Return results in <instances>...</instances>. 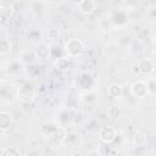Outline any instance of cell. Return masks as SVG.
<instances>
[{
    "mask_svg": "<svg viewBox=\"0 0 156 156\" xmlns=\"http://www.w3.org/2000/svg\"><path fill=\"white\" fill-rule=\"evenodd\" d=\"M67 128L58 123L57 121H49L41 124L40 135L51 147L62 146L67 135Z\"/></svg>",
    "mask_w": 156,
    "mask_h": 156,
    "instance_id": "6da1fadb",
    "label": "cell"
},
{
    "mask_svg": "<svg viewBox=\"0 0 156 156\" xmlns=\"http://www.w3.org/2000/svg\"><path fill=\"white\" fill-rule=\"evenodd\" d=\"M35 88H34V84L29 80H23L20 85H18V94H17V98L23 104H29L34 100L35 98Z\"/></svg>",
    "mask_w": 156,
    "mask_h": 156,
    "instance_id": "7a4b0ae2",
    "label": "cell"
},
{
    "mask_svg": "<svg viewBox=\"0 0 156 156\" xmlns=\"http://www.w3.org/2000/svg\"><path fill=\"white\" fill-rule=\"evenodd\" d=\"M133 72L143 77H150L155 72V63L149 57L140 58L133 65Z\"/></svg>",
    "mask_w": 156,
    "mask_h": 156,
    "instance_id": "3957f363",
    "label": "cell"
},
{
    "mask_svg": "<svg viewBox=\"0 0 156 156\" xmlns=\"http://www.w3.org/2000/svg\"><path fill=\"white\" fill-rule=\"evenodd\" d=\"M84 51V43L78 38L68 39L63 45V52L68 57H77Z\"/></svg>",
    "mask_w": 156,
    "mask_h": 156,
    "instance_id": "277c9868",
    "label": "cell"
},
{
    "mask_svg": "<svg viewBox=\"0 0 156 156\" xmlns=\"http://www.w3.org/2000/svg\"><path fill=\"white\" fill-rule=\"evenodd\" d=\"M16 129V122L12 117V115L7 111L0 112V134L1 136H6L9 133L11 134Z\"/></svg>",
    "mask_w": 156,
    "mask_h": 156,
    "instance_id": "5b68a950",
    "label": "cell"
},
{
    "mask_svg": "<svg viewBox=\"0 0 156 156\" xmlns=\"http://www.w3.org/2000/svg\"><path fill=\"white\" fill-rule=\"evenodd\" d=\"M130 93L136 99H144V98H146L150 94V89H149L147 82L146 80H143V79L134 80L132 83V85H130Z\"/></svg>",
    "mask_w": 156,
    "mask_h": 156,
    "instance_id": "8992f818",
    "label": "cell"
},
{
    "mask_svg": "<svg viewBox=\"0 0 156 156\" xmlns=\"http://www.w3.org/2000/svg\"><path fill=\"white\" fill-rule=\"evenodd\" d=\"M18 94V87L10 84V83H1V88H0V96H1V102H11L15 98H17Z\"/></svg>",
    "mask_w": 156,
    "mask_h": 156,
    "instance_id": "52a82bcc",
    "label": "cell"
},
{
    "mask_svg": "<svg viewBox=\"0 0 156 156\" xmlns=\"http://www.w3.org/2000/svg\"><path fill=\"white\" fill-rule=\"evenodd\" d=\"M98 138L104 144H112L117 138V130L111 126H104L99 129Z\"/></svg>",
    "mask_w": 156,
    "mask_h": 156,
    "instance_id": "ba28073f",
    "label": "cell"
},
{
    "mask_svg": "<svg viewBox=\"0 0 156 156\" xmlns=\"http://www.w3.org/2000/svg\"><path fill=\"white\" fill-rule=\"evenodd\" d=\"M23 65H24V63L17 57V58H15V60L9 61V62H7V66L4 67L2 69H4V72L6 73L7 77H10V78H16V77H18V76L22 73V71H23Z\"/></svg>",
    "mask_w": 156,
    "mask_h": 156,
    "instance_id": "9c48e42d",
    "label": "cell"
},
{
    "mask_svg": "<svg viewBox=\"0 0 156 156\" xmlns=\"http://www.w3.org/2000/svg\"><path fill=\"white\" fill-rule=\"evenodd\" d=\"M13 15H15V6H13V4L2 0L0 2V23L4 26L5 23L9 22L10 18H12Z\"/></svg>",
    "mask_w": 156,
    "mask_h": 156,
    "instance_id": "30bf717a",
    "label": "cell"
},
{
    "mask_svg": "<svg viewBox=\"0 0 156 156\" xmlns=\"http://www.w3.org/2000/svg\"><path fill=\"white\" fill-rule=\"evenodd\" d=\"M82 144H83V135L78 130H69V132H67L63 146H68V147L76 149V147L82 146Z\"/></svg>",
    "mask_w": 156,
    "mask_h": 156,
    "instance_id": "8fae6325",
    "label": "cell"
},
{
    "mask_svg": "<svg viewBox=\"0 0 156 156\" xmlns=\"http://www.w3.org/2000/svg\"><path fill=\"white\" fill-rule=\"evenodd\" d=\"M77 85L79 89L83 90H88V89H91V88H95L94 87V78L91 77L90 73L88 72H80L78 76H77Z\"/></svg>",
    "mask_w": 156,
    "mask_h": 156,
    "instance_id": "7c38bea8",
    "label": "cell"
},
{
    "mask_svg": "<svg viewBox=\"0 0 156 156\" xmlns=\"http://www.w3.org/2000/svg\"><path fill=\"white\" fill-rule=\"evenodd\" d=\"M37 58L39 60H48L51 56V46L46 41H39L35 44L34 48Z\"/></svg>",
    "mask_w": 156,
    "mask_h": 156,
    "instance_id": "4fadbf2b",
    "label": "cell"
},
{
    "mask_svg": "<svg viewBox=\"0 0 156 156\" xmlns=\"http://www.w3.org/2000/svg\"><path fill=\"white\" fill-rule=\"evenodd\" d=\"M80 100L85 104H94L99 100V90L96 88H91L88 90H83L80 93Z\"/></svg>",
    "mask_w": 156,
    "mask_h": 156,
    "instance_id": "5bb4252c",
    "label": "cell"
},
{
    "mask_svg": "<svg viewBox=\"0 0 156 156\" xmlns=\"http://www.w3.org/2000/svg\"><path fill=\"white\" fill-rule=\"evenodd\" d=\"M78 11L82 13V15H91L95 10H96V2L95 0H82L78 5Z\"/></svg>",
    "mask_w": 156,
    "mask_h": 156,
    "instance_id": "9a60e30c",
    "label": "cell"
},
{
    "mask_svg": "<svg viewBox=\"0 0 156 156\" xmlns=\"http://www.w3.org/2000/svg\"><path fill=\"white\" fill-rule=\"evenodd\" d=\"M46 9H48V4L43 0H34V1L30 2V12L34 16L41 17L45 13Z\"/></svg>",
    "mask_w": 156,
    "mask_h": 156,
    "instance_id": "2e32d148",
    "label": "cell"
},
{
    "mask_svg": "<svg viewBox=\"0 0 156 156\" xmlns=\"http://www.w3.org/2000/svg\"><path fill=\"white\" fill-rule=\"evenodd\" d=\"M111 22H112L115 26H117V27H124V26L128 23V16H127L126 11H123V10H117V11L112 15Z\"/></svg>",
    "mask_w": 156,
    "mask_h": 156,
    "instance_id": "e0dca14e",
    "label": "cell"
},
{
    "mask_svg": "<svg viewBox=\"0 0 156 156\" xmlns=\"http://www.w3.org/2000/svg\"><path fill=\"white\" fill-rule=\"evenodd\" d=\"M107 95L112 99H118L123 95V87L119 83H112L107 87Z\"/></svg>",
    "mask_w": 156,
    "mask_h": 156,
    "instance_id": "ac0fdd59",
    "label": "cell"
},
{
    "mask_svg": "<svg viewBox=\"0 0 156 156\" xmlns=\"http://www.w3.org/2000/svg\"><path fill=\"white\" fill-rule=\"evenodd\" d=\"M18 58H20L24 65H30V63H33L34 60L37 58V55H35L34 49H33V50H23V51L18 55Z\"/></svg>",
    "mask_w": 156,
    "mask_h": 156,
    "instance_id": "d6986e66",
    "label": "cell"
},
{
    "mask_svg": "<svg viewBox=\"0 0 156 156\" xmlns=\"http://www.w3.org/2000/svg\"><path fill=\"white\" fill-rule=\"evenodd\" d=\"M122 115V111H121V107L116 104L111 105L108 108H107V117L110 121H117Z\"/></svg>",
    "mask_w": 156,
    "mask_h": 156,
    "instance_id": "ffe728a7",
    "label": "cell"
},
{
    "mask_svg": "<svg viewBox=\"0 0 156 156\" xmlns=\"http://www.w3.org/2000/svg\"><path fill=\"white\" fill-rule=\"evenodd\" d=\"M132 140H133V145L135 147H144L146 144V134L143 132H136L133 135Z\"/></svg>",
    "mask_w": 156,
    "mask_h": 156,
    "instance_id": "44dd1931",
    "label": "cell"
},
{
    "mask_svg": "<svg viewBox=\"0 0 156 156\" xmlns=\"http://www.w3.org/2000/svg\"><path fill=\"white\" fill-rule=\"evenodd\" d=\"M12 50V43L10 39L7 38H2L0 40V55L1 56H6L11 52Z\"/></svg>",
    "mask_w": 156,
    "mask_h": 156,
    "instance_id": "7402d4cb",
    "label": "cell"
},
{
    "mask_svg": "<svg viewBox=\"0 0 156 156\" xmlns=\"http://www.w3.org/2000/svg\"><path fill=\"white\" fill-rule=\"evenodd\" d=\"M1 156H20L22 155V151L17 146H6L0 151Z\"/></svg>",
    "mask_w": 156,
    "mask_h": 156,
    "instance_id": "603a6c76",
    "label": "cell"
},
{
    "mask_svg": "<svg viewBox=\"0 0 156 156\" xmlns=\"http://www.w3.org/2000/svg\"><path fill=\"white\" fill-rule=\"evenodd\" d=\"M28 38L32 41H37V43L41 41V30H40V28H37V27L30 28L29 32H28Z\"/></svg>",
    "mask_w": 156,
    "mask_h": 156,
    "instance_id": "cb8c5ba5",
    "label": "cell"
},
{
    "mask_svg": "<svg viewBox=\"0 0 156 156\" xmlns=\"http://www.w3.org/2000/svg\"><path fill=\"white\" fill-rule=\"evenodd\" d=\"M72 57H68L67 55L66 56H62V57H60L58 60H57V62H56V66H57V68L58 69H67L68 67H69V60H71Z\"/></svg>",
    "mask_w": 156,
    "mask_h": 156,
    "instance_id": "d4e9b609",
    "label": "cell"
},
{
    "mask_svg": "<svg viewBox=\"0 0 156 156\" xmlns=\"http://www.w3.org/2000/svg\"><path fill=\"white\" fill-rule=\"evenodd\" d=\"M46 37H48V39H49L50 41H56V40L58 39V37H60V29L56 28V27L50 28V29L48 30V33H46Z\"/></svg>",
    "mask_w": 156,
    "mask_h": 156,
    "instance_id": "484cf974",
    "label": "cell"
},
{
    "mask_svg": "<svg viewBox=\"0 0 156 156\" xmlns=\"http://www.w3.org/2000/svg\"><path fill=\"white\" fill-rule=\"evenodd\" d=\"M80 1H82V0H72V2H73V4H76V5H78Z\"/></svg>",
    "mask_w": 156,
    "mask_h": 156,
    "instance_id": "4316f807",
    "label": "cell"
}]
</instances>
